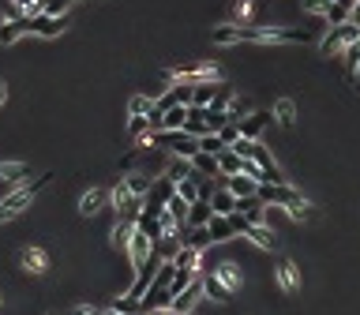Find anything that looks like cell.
I'll return each instance as SVG.
<instances>
[{
    "instance_id": "1",
    "label": "cell",
    "mask_w": 360,
    "mask_h": 315,
    "mask_svg": "<svg viewBox=\"0 0 360 315\" xmlns=\"http://www.w3.org/2000/svg\"><path fill=\"white\" fill-rule=\"evenodd\" d=\"M360 42V26L357 23H345V26H330V34L319 42V53L323 57H341L349 45Z\"/></svg>"
},
{
    "instance_id": "2",
    "label": "cell",
    "mask_w": 360,
    "mask_h": 315,
    "mask_svg": "<svg viewBox=\"0 0 360 315\" xmlns=\"http://www.w3.org/2000/svg\"><path fill=\"white\" fill-rule=\"evenodd\" d=\"M154 143L165 146L173 158H184V162H191L199 154V139L188 132H154Z\"/></svg>"
},
{
    "instance_id": "3",
    "label": "cell",
    "mask_w": 360,
    "mask_h": 315,
    "mask_svg": "<svg viewBox=\"0 0 360 315\" xmlns=\"http://www.w3.org/2000/svg\"><path fill=\"white\" fill-rule=\"evenodd\" d=\"M49 184H53V173H42V177H38V180H31V184H26V188H19V191H12V196H8L4 203H0V207H4L8 214L15 218V214H19L23 207H31V203L38 199L42 191L49 188Z\"/></svg>"
},
{
    "instance_id": "4",
    "label": "cell",
    "mask_w": 360,
    "mask_h": 315,
    "mask_svg": "<svg viewBox=\"0 0 360 315\" xmlns=\"http://www.w3.org/2000/svg\"><path fill=\"white\" fill-rule=\"evenodd\" d=\"M68 31V15H45V12H38L31 19V34H38V38H60V34Z\"/></svg>"
},
{
    "instance_id": "5",
    "label": "cell",
    "mask_w": 360,
    "mask_h": 315,
    "mask_svg": "<svg viewBox=\"0 0 360 315\" xmlns=\"http://www.w3.org/2000/svg\"><path fill=\"white\" fill-rule=\"evenodd\" d=\"M274 278H278V289L285 296H297L300 293V266L293 263V259H282V263L274 266Z\"/></svg>"
},
{
    "instance_id": "6",
    "label": "cell",
    "mask_w": 360,
    "mask_h": 315,
    "mask_svg": "<svg viewBox=\"0 0 360 315\" xmlns=\"http://www.w3.org/2000/svg\"><path fill=\"white\" fill-rule=\"evenodd\" d=\"M154 252H158V248H154V240L146 237L139 225H135V233H132V248H128V259H132V266L139 271V266H143V263H146V259H151Z\"/></svg>"
},
{
    "instance_id": "7",
    "label": "cell",
    "mask_w": 360,
    "mask_h": 315,
    "mask_svg": "<svg viewBox=\"0 0 360 315\" xmlns=\"http://www.w3.org/2000/svg\"><path fill=\"white\" fill-rule=\"evenodd\" d=\"M203 293H207V289H203V278H196V282H191L180 296H173V304H169V308L177 312V315H191V312H196V304L203 300Z\"/></svg>"
},
{
    "instance_id": "8",
    "label": "cell",
    "mask_w": 360,
    "mask_h": 315,
    "mask_svg": "<svg viewBox=\"0 0 360 315\" xmlns=\"http://www.w3.org/2000/svg\"><path fill=\"white\" fill-rule=\"evenodd\" d=\"M237 214L248 218L252 225H266V218H271V207H266L259 196H252V199H237Z\"/></svg>"
},
{
    "instance_id": "9",
    "label": "cell",
    "mask_w": 360,
    "mask_h": 315,
    "mask_svg": "<svg viewBox=\"0 0 360 315\" xmlns=\"http://www.w3.org/2000/svg\"><path fill=\"white\" fill-rule=\"evenodd\" d=\"M271 109H255L252 117H244L240 120V139H252V143H259V132L263 128H271Z\"/></svg>"
},
{
    "instance_id": "10",
    "label": "cell",
    "mask_w": 360,
    "mask_h": 315,
    "mask_svg": "<svg viewBox=\"0 0 360 315\" xmlns=\"http://www.w3.org/2000/svg\"><path fill=\"white\" fill-rule=\"evenodd\" d=\"M259 199L266 207H289V203L297 199V191H293L289 184H259Z\"/></svg>"
},
{
    "instance_id": "11",
    "label": "cell",
    "mask_w": 360,
    "mask_h": 315,
    "mask_svg": "<svg viewBox=\"0 0 360 315\" xmlns=\"http://www.w3.org/2000/svg\"><path fill=\"white\" fill-rule=\"evenodd\" d=\"M19 263H23L26 274H45V271H49V255H45V248H38V244L23 248V252H19Z\"/></svg>"
},
{
    "instance_id": "12",
    "label": "cell",
    "mask_w": 360,
    "mask_h": 315,
    "mask_svg": "<svg viewBox=\"0 0 360 315\" xmlns=\"http://www.w3.org/2000/svg\"><path fill=\"white\" fill-rule=\"evenodd\" d=\"M244 237L252 240L255 248H263V252H274V248H278V233H274L271 225H252V221H248Z\"/></svg>"
},
{
    "instance_id": "13",
    "label": "cell",
    "mask_w": 360,
    "mask_h": 315,
    "mask_svg": "<svg viewBox=\"0 0 360 315\" xmlns=\"http://www.w3.org/2000/svg\"><path fill=\"white\" fill-rule=\"evenodd\" d=\"M23 34H31V15H19V19H12V23L0 26V45H15Z\"/></svg>"
},
{
    "instance_id": "14",
    "label": "cell",
    "mask_w": 360,
    "mask_h": 315,
    "mask_svg": "<svg viewBox=\"0 0 360 315\" xmlns=\"http://www.w3.org/2000/svg\"><path fill=\"white\" fill-rule=\"evenodd\" d=\"M210 218H214L210 203H207V199H196V203L188 207V221H184V225H188V229H203V225H210Z\"/></svg>"
},
{
    "instance_id": "15",
    "label": "cell",
    "mask_w": 360,
    "mask_h": 315,
    "mask_svg": "<svg viewBox=\"0 0 360 315\" xmlns=\"http://www.w3.org/2000/svg\"><path fill=\"white\" fill-rule=\"evenodd\" d=\"M154 180H158V177H151V173H128V177H124V184H128V191H132L135 199H146V196H151Z\"/></svg>"
},
{
    "instance_id": "16",
    "label": "cell",
    "mask_w": 360,
    "mask_h": 315,
    "mask_svg": "<svg viewBox=\"0 0 360 315\" xmlns=\"http://www.w3.org/2000/svg\"><path fill=\"white\" fill-rule=\"evenodd\" d=\"M221 87H225V83H199V87H196V98H191V105H196V109H210V105L218 101Z\"/></svg>"
},
{
    "instance_id": "17",
    "label": "cell",
    "mask_w": 360,
    "mask_h": 315,
    "mask_svg": "<svg viewBox=\"0 0 360 315\" xmlns=\"http://www.w3.org/2000/svg\"><path fill=\"white\" fill-rule=\"evenodd\" d=\"M229 191H233L237 199H252V196H259V180L237 173V177H229Z\"/></svg>"
},
{
    "instance_id": "18",
    "label": "cell",
    "mask_w": 360,
    "mask_h": 315,
    "mask_svg": "<svg viewBox=\"0 0 360 315\" xmlns=\"http://www.w3.org/2000/svg\"><path fill=\"white\" fill-rule=\"evenodd\" d=\"M210 42H214V45H237V42H244V31H240L237 23H229V26H210Z\"/></svg>"
},
{
    "instance_id": "19",
    "label": "cell",
    "mask_w": 360,
    "mask_h": 315,
    "mask_svg": "<svg viewBox=\"0 0 360 315\" xmlns=\"http://www.w3.org/2000/svg\"><path fill=\"white\" fill-rule=\"evenodd\" d=\"M210 210H214V214H221V218H229L237 210V196L229 188H218L214 196H210Z\"/></svg>"
},
{
    "instance_id": "20",
    "label": "cell",
    "mask_w": 360,
    "mask_h": 315,
    "mask_svg": "<svg viewBox=\"0 0 360 315\" xmlns=\"http://www.w3.org/2000/svg\"><path fill=\"white\" fill-rule=\"evenodd\" d=\"M285 214H289L293 221H316V218H319V210L311 207V203L304 199V196H297V199L289 203V207H285Z\"/></svg>"
},
{
    "instance_id": "21",
    "label": "cell",
    "mask_w": 360,
    "mask_h": 315,
    "mask_svg": "<svg viewBox=\"0 0 360 315\" xmlns=\"http://www.w3.org/2000/svg\"><path fill=\"white\" fill-rule=\"evenodd\" d=\"M191 169H196L199 173V177H207V180H214V177H221V169H218V158L214 154H196V158H191Z\"/></svg>"
},
{
    "instance_id": "22",
    "label": "cell",
    "mask_w": 360,
    "mask_h": 315,
    "mask_svg": "<svg viewBox=\"0 0 360 315\" xmlns=\"http://www.w3.org/2000/svg\"><path fill=\"white\" fill-rule=\"evenodd\" d=\"M353 8H357V0H334V4H330V12H327V23L330 26H345L349 15H353Z\"/></svg>"
},
{
    "instance_id": "23",
    "label": "cell",
    "mask_w": 360,
    "mask_h": 315,
    "mask_svg": "<svg viewBox=\"0 0 360 315\" xmlns=\"http://www.w3.org/2000/svg\"><path fill=\"white\" fill-rule=\"evenodd\" d=\"M101 203H105V191H101V188L83 191V199H79V214H83V218H94L98 210H101Z\"/></svg>"
},
{
    "instance_id": "24",
    "label": "cell",
    "mask_w": 360,
    "mask_h": 315,
    "mask_svg": "<svg viewBox=\"0 0 360 315\" xmlns=\"http://www.w3.org/2000/svg\"><path fill=\"white\" fill-rule=\"evenodd\" d=\"M203 289H207V296L210 300H218V304H225L229 300V285L221 282V278L210 271V274H203Z\"/></svg>"
},
{
    "instance_id": "25",
    "label": "cell",
    "mask_w": 360,
    "mask_h": 315,
    "mask_svg": "<svg viewBox=\"0 0 360 315\" xmlns=\"http://www.w3.org/2000/svg\"><path fill=\"white\" fill-rule=\"evenodd\" d=\"M199 259H203V252H196V248L184 244L180 252L173 255V266H177V271H191V274H199Z\"/></svg>"
},
{
    "instance_id": "26",
    "label": "cell",
    "mask_w": 360,
    "mask_h": 315,
    "mask_svg": "<svg viewBox=\"0 0 360 315\" xmlns=\"http://www.w3.org/2000/svg\"><path fill=\"white\" fill-rule=\"evenodd\" d=\"M210 240H214V244H225V240L229 237H237V229H233V221H229V218H221V214H214V218H210Z\"/></svg>"
},
{
    "instance_id": "27",
    "label": "cell",
    "mask_w": 360,
    "mask_h": 315,
    "mask_svg": "<svg viewBox=\"0 0 360 315\" xmlns=\"http://www.w3.org/2000/svg\"><path fill=\"white\" fill-rule=\"evenodd\" d=\"M135 225H139V221H128V218H120V221H117V229H113V248H120V252H128V248H132V233H135Z\"/></svg>"
},
{
    "instance_id": "28",
    "label": "cell",
    "mask_w": 360,
    "mask_h": 315,
    "mask_svg": "<svg viewBox=\"0 0 360 315\" xmlns=\"http://www.w3.org/2000/svg\"><path fill=\"white\" fill-rule=\"evenodd\" d=\"M274 120H278L282 128H293V124H297V101H293V98H278V105H274Z\"/></svg>"
},
{
    "instance_id": "29",
    "label": "cell",
    "mask_w": 360,
    "mask_h": 315,
    "mask_svg": "<svg viewBox=\"0 0 360 315\" xmlns=\"http://www.w3.org/2000/svg\"><path fill=\"white\" fill-rule=\"evenodd\" d=\"M184 124H188V105H177L162 117V132H184Z\"/></svg>"
},
{
    "instance_id": "30",
    "label": "cell",
    "mask_w": 360,
    "mask_h": 315,
    "mask_svg": "<svg viewBox=\"0 0 360 315\" xmlns=\"http://www.w3.org/2000/svg\"><path fill=\"white\" fill-rule=\"evenodd\" d=\"M191 173H196V169H191V162H184V158H173V162L165 165L162 177H165V180H173V184H180L184 177H191Z\"/></svg>"
},
{
    "instance_id": "31",
    "label": "cell",
    "mask_w": 360,
    "mask_h": 315,
    "mask_svg": "<svg viewBox=\"0 0 360 315\" xmlns=\"http://www.w3.org/2000/svg\"><path fill=\"white\" fill-rule=\"evenodd\" d=\"M240 165H244V158H240L237 151H221V154H218V169H221V177H237Z\"/></svg>"
},
{
    "instance_id": "32",
    "label": "cell",
    "mask_w": 360,
    "mask_h": 315,
    "mask_svg": "<svg viewBox=\"0 0 360 315\" xmlns=\"http://www.w3.org/2000/svg\"><path fill=\"white\" fill-rule=\"evenodd\" d=\"M225 113H229V120H233V124H240L244 117H252V113H255V105H252V98H244V94H240V98L229 101V109H225Z\"/></svg>"
},
{
    "instance_id": "33",
    "label": "cell",
    "mask_w": 360,
    "mask_h": 315,
    "mask_svg": "<svg viewBox=\"0 0 360 315\" xmlns=\"http://www.w3.org/2000/svg\"><path fill=\"white\" fill-rule=\"evenodd\" d=\"M199 180H203L199 173H191V177H184V180L177 184V196H180L184 203H188V207H191V203L199 199Z\"/></svg>"
},
{
    "instance_id": "34",
    "label": "cell",
    "mask_w": 360,
    "mask_h": 315,
    "mask_svg": "<svg viewBox=\"0 0 360 315\" xmlns=\"http://www.w3.org/2000/svg\"><path fill=\"white\" fill-rule=\"evenodd\" d=\"M184 244L196 248V252H203V248H210L214 240H210V229L203 225V229H188V233H184Z\"/></svg>"
},
{
    "instance_id": "35",
    "label": "cell",
    "mask_w": 360,
    "mask_h": 315,
    "mask_svg": "<svg viewBox=\"0 0 360 315\" xmlns=\"http://www.w3.org/2000/svg\"><path fill=\"white\" fill-rule=\"evenodd\" d=\"M31 173V165L26 162H0V180H19Z\"/></svg>"
},
{
    "instance_id": "36",
    "label": "cell",
    "mask_w": 360,
    "mask_h": 315,
    "mask_svg": "<svg viewBox=\"0 0 360 315\" xmlns=\"http://www.w3.org/2000/svg\"><path fill=\"white\" fill-rule=\"evenodd\" d=\"M109 308L120 312V315H143L139 300H132V296H117V300H109Z\"/></svg>"
},
{
    "instance_id": "37",
    "label": "cell",
    "mask_w": 360,
    "mask_h": 315,
    "mask_svg": "<svg viewBox=\"0 0 360 315\" xmlns=\"http://www.w3.org/2000/svg\"><path fill=\"white\" fill-rule=\"evenodd\" d=\"M214 274L221 278V282H225L229 285V289H237V285H240V274H237V263H218L214 266Z\"/></svg>"
},
{
    "instance_id": "38",
    "label": "cell",
    "mask_w": 360,
    "mask_h": 315,
    "mask_svg": "<svg viewBox=\"0 0 360 315\" xmlns=\"http://www.w3.org/2000/svg\"><path fill=\"white\" fill-rule=\"evenodd\" d=\"M151 109H154V101L146 94H135L132 101H128V113H132V117H151Z\"/></svg>"
},
{
    "instance_id": "39",
    "label": "cell",
    "mask_w": 360,
    "mask_h": 315,
    "mask_svg": "<svg viewBox=\"0 0 360 315\" xmlns=\"http://www.w3.org/2000/svg\"><path fill=\"white\" fill-rule=\"evenodd\" d=\"M341 57H345V76H349V83H353L357 68H360V42H357V45H349V49L341 53Z\"/></svg>"
},
{
    "instance_id": "40",
    "label": "cell",
    "mask_w": 360,
    "mask_h": 315,
    "mask_svg": "<svg viewBox=\"0 0 360 315\" xmlns=\"http://www.w3.org/2000/svg\"><path fill=\"white\" fill-rule=\"evenodd\" d=\"M199 151H203V154H214V158H218L221 151H229V146L221 143V135H203V139H199Z\"/></svg>"
},
{
    "instance_id": "41",
    "label": "cell",
    "mask_w": 360,
    "mask_h": 315,
    "mask_svg": "<svg viewBox=\"0 0 360 315\" xmlns=\"http://www.w3.org/2000/svg\"><path fill=\"white\" fill-rule=\"evenodd\" d=\"M128 135H132V139L151 135V120H146V117H132V120H128Z\"/></svg>"
},
{
    "instance_id": "42",
    "label": "cell",
    "mask_w": 360,
    "mask_h": 315,
    "mask_svg": "<svg viewBox=\"0 0 360 315\" xmlns=\"http://www.w3.org/2000/svg\"><path fill=\"white\" fill-rule=\"evenodd\" d=\"M68 4H71V0H42V12L60 19V15H68Z\"/></svg>"
},
{
    "instance_id": "43",
    "label": "cell",
    "mask_w": 360,
    "mask_h": 315,
    "mask_svg": "<svg viewBox=\"0 0 360 315\" xmlns=\"http://www.w3.org/2000/svg\"><path fill=\"white\" fill-rule=\"evenodd\" d=\"M252 15H255L252 0H237V19H240V26H252Z\"/></svg>"
},
{
    "instance_id": "44",
    "label": "cell",
    "mask_w": 360,
    "mask_h": 315,
    "mask_svg": "<svg viewBox=\"0 0 360 315\" xmlns=\"http://www.w3.org/2000/svg\"><path fill=\"white\" fill-rule=\"evenodd\" d=\"M304 12H308V15H323V19H327L330 0H304Z\"/></svg>"
},
{
    "instance_id": "45",
    "label": "cell",
    "mask_w": 360,
    "mask_h": 315,
    "mask_svg": "<svg viewBox=\"0 0 360 315\" xmlns=\"http://www.w3.org/2000/svg\"><path fill=\"white\" fill-rule=\"evenodd\" d=\"M38 8H42V0H12V12H23V15H31V19H34Z\"/></svg>"
},
{
    "instance_id": "46",
    "label": "cell",
    "mask_w": 360,
    "mask_h": 315,
    "mask_svg": "<svg viewBox=\"0 0 360 315\" xmlns=\"http://www.w3.org/2000/svg\"><path fill=\"white\" fill-rule=\"evenodd\" d=\"M218 135H221V143H225V146H233V143H237V139H240V124H233V120H229V124H225V128H221V132H218Z\"/></svg>"
},
{
    "instance_id": "47",
    "label": "cell",
    "mask_w": 360,
    "mask_h": 315,
    "mask_svg": "<svg viewBox=\"0 0 360 315\" xmlns=\"http://www.w3.org/2000/svg\"><path fill=\"white\" fill-rule=\"evenodd\" d=\"M146 151H139V146H132V151H128L124 158H120V169H135V162H139Z\"/></svg>"
},
{
    "instance_id": "48",
    "label": "cell",
    "mask_w": 360,
    "mask_h": 315,
    "mask_svg": "<svg viewBox=\"0 0 360 315\" xmlns=\"http://www.w3.org/2000/svg\"><path fill=\"white\" fill-rule=\"evenodd\" d=\"M94 312H98V308H90V304H79V308L71 312V315H94Z\"/></svg>"
},
{
    "instance_id": "49",
    "label": "cell",
    "mask_w": 360,
    "mask_h": 315,
    "mask_svg": "<svg viewBox=\"0 0 360 315\" xmlns=\"http://www.w3.org/2000/svg\"><path fill=\"white\" fill-rule=\"evenodd\" d=\"M4 101H8V83L0 79V105H4Z\"/></svg>"
},
{
    "instance_id": "50",
    "label": "cell",
    "mask_w": 360,
    "mask_h": 315,
    "mask_svg": "<svg viewBox=\"0 0 360 315\" xmlns=\"http://www.w3.org/2000/svg\"><path fill=\"white\" fill-rule=\"evenodd\" d=\"M353 90L360 94V68H357V76H353Z\"/></svg>"
},
{
    "instance_id": "51",
    "label": "cell",
    "mask_w": 360,
    "mask_h": 315,
    "mask_svg": "<svg viewBox=\"0 0 360 315\" xmlns=\"http://www.w3.org/2000/svg\"><path fill=\"white\" fill-rule=\"evenodd\" d=\"M151 315H177L173 308H158V312H151Z\"/></svg>"
},
{
    "instance_id": "52",
    "label": "cell",
    "mask_w": 360,
    "mask_h": 315,
    "mask_svg": "<svg viewBox=\"0 0 360 315\" xmlns=\"http://www.w3.org/2000/svg\"><path fill=\"white\" fill-rule=\"evenodd\" d=\"M0 308H4V296H0Z\"/></svg>"
},
{
    "instance_id": "53",
    "label": "cell",
    "mask_w": 360,
    "mask_h": 315,
    "mask_svg": "<svg viewBox=\"0 0 360 315\" xmlns=\"http://www.w3.org/2000/svg\"><path fill=\"white\" fill-rule=\"evenodd\" d=\"M357 4H360V0H357Z\"/></svg>"
},
{
    "instance_id": "54",
    "label": "cell",
    "mask_w": 360,
    "mask_h": 315,
    "mask_svg": "<svg viewBox=\"0 0 360 315\" xmlns=\"http://www.w3.org/2000/svg\"><path fill=\"white\" fill-rule=\"evenodd\" d=\"M49 315H53V312H49Z\"/></svg>"
}]
</instances>
